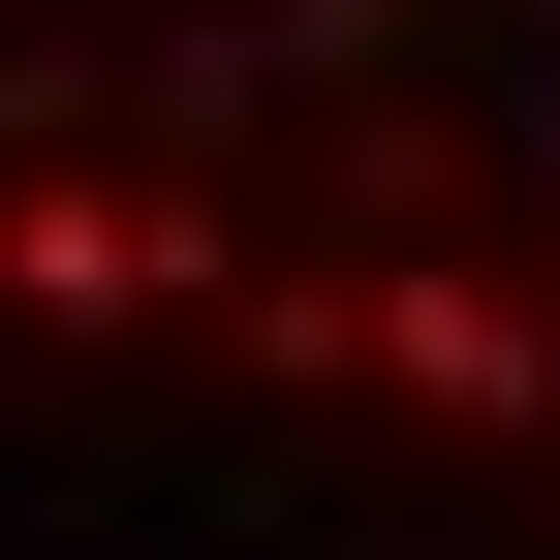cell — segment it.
Returning <instances> with one entry per match:
<instances>
[{"instance_id": "obj_1", "label": "cell", "mask_w": 560, "mask_h": 560, "mask_svg": "<svg viewBox=\"0 0 560 560\" xmlns=\"http://www.w3.org/2000/svg\"><path fill=\"white\" fill-rule=\"evenodd\" d=\"M0 499L560 560V0H0Z\"/></svg>"}]
</instances>
